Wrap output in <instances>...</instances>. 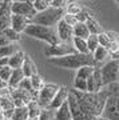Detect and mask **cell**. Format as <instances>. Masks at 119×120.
<instances>
[{
	"mask_svg": "<svg viewBox=\"0 0 119 120\" xmlns=\"http://www.w3.org/2000/svg\"><path fill=\"white\" fill-rule=\"evenodd\" d=\"M104 87L108 91V98L103 108L102 117L106 120H119V84L111 83Z\"/></svg>",
	"mask_w": 119,
	"mask_h": 120,
	"instance_id": "obj_3",
	"label": "cell"
},
{
	"mask_svg": "<svg viewBox=\"0 0 119 120\" xmlns=\"http://www.w3.org/2000/svg\"><path fill=\"white\" fill-rule=\"evenodd\" d=\"M91 16H92V15H91V12H88L87 9L83 8V9H82V11H80L79 13H78V15H76L75 17H76L78 23H86V22H87V20H88V19H90Z\"/></svg>",
	"mask_w": 119,
	"mask_h": 120,
	"instance_id": "obj_37",
	"label": "cell"
},
{
	"mask_svg": "<svg viewBox=\"0 0 119 120\" xmlns=\"http://www.w3.org/2000/svg\"><path fill=\"white\" fill-rule=\"evenodd\" d=\"M72 34L75 38H80V39H84V40L90 36L88 28L86 26V23H76L72 27Z\"/></svg>",
	"mask_w": 119,
	"mask_h": 120,
	"instance_id": "obj_20",
	"label": "cell"
},
{
	"mask_svg": "<svg viewBox=\"0 0 119 120\" xmlns=\"http://www.w3.org/2000/svg\"><path fill=\"white\" fill-rule=\"evenodd\" d=\"M68 100V99H67ZM54 120H72L71 116V111H70V105L68 101H66L64 104H62L58 109L55 111V117Z\"/></svg>",
	"mask_w": 119,
	"mask_h": 120,
	"instance_id": "obj_18",
	"label": "cell"
},
{
	"mask_svg": "<svg viewBox=\"0 0 119 120\" xmlns=\"http://www.w3.org/2000/svg\"><path fill=\"white\" fill-rule=\"evenodd\" d=\"M3 120H7V119H3Z\"/></svg>",
	"mask_w": 119,
	"mask_h": 120,
	"instance_id": "obj_56",
	"label": "cell"
},
{
	"mask_svg": "<svg viewBox=\"0 0 119 120\" xmlns=\"http://www.w3.org/2000/svg\"><path fill=\"white\" fill-rule=\"evenodd\" d=\"M54 117H55V111L50 108H42L38 120H54Z\"/></svg>",
	"mask_w": 119,
	"mask_h": 120,
	"instance_id": "obj_33",
	"label": "cell"
},
{
	"mask_svg": "<svg viewBox=\"0 0 119 120\" xmlns=\"http://www.w3.org/2000/svg\"><path fill=\"white\" fill-rule=\"evenodd\" d=\"M72 1H78V0H72Z\"/></svg>",
	"mask_w": 119,
	"mask_h": 120,
	"instance_id": "obj_54",
	"label": "cell"
},
{
	"mask_svg": "<svg viewBox=\"0 0 119 120\" xmlns=\"http://www.w3.org/2000/svg\"><path fill=\"white\" fill-rule=\"evenodd\" d=\"M11 7H12V0H4L3 4L0 5V17H11Z\"/></svg>",
	"mask_w": 119,
	"mask_h": 120,
	"instance_id": "obj_29",
	"label": "cell"
},
{
	"mask_svg": "<svg viewBox=\"0 0 119 120\" xmlns=\"http://www.w3.org/2000/svg\"><path fill=\"white\" fill-rule=\"evenodd\" d=\"M74 52H75V49H74L72 44L63 43V41H59V43L52 44V45H47L44 48V55L47 57H60V56L70 55Z\"/></svg>",
	"mask_w": 119,
	"mask_h": 120,
	"instance_id": "obj_8",
	"label": "cell"
},
{
	"mask_svg": "<svg viewBox=\"0 0 119 120\" xmlns=\"http://www.w3.org/2000/svg\"><path fill=\"white\" fill-rule=\"evenodd\" d=\"M62 19H63L64 22L67 23L68 26H71V27H74V26L78 23L76 17L74 16V15H70V13H66V12H64V15H63V17H62Z\"/></svg>",
	"mask_w": 119,
	"mask_h": 120,
	"instance_id": "obj_41",
	"label": "cell"
},
{
	"mask_svg": "<svg viewBox=\"0 0 119 120\" xmlns=\"http://www.w3.org/2000/svg\"><path fill=\"white\" fill-rule=\"evenodd\" d=\"M27 36H31L34 39H38V40H42V41H46L48 45H52V44L59 43L60 40L58 38V35L51 27H44V26H38V24H28L27 28L23 32Z\"/></svg>",
	"mask_w": 119,
	"mask_h": 120,
	"instance_id": "obj_4",
	"label": "cell"
},
{
	"mask_svg": "<svg viewBox=\"0 0 119 120\" xmlns=\"http://www.w3.org/2000/svg\"><path fill=\"white\" fill-rule=\"evenodd\" d=\"M118 84H119V68H118Z\"/></svg>",
	"mask_w": 119,
	"mask_h": 120,
	"instance_id": "obj_49",
	"label": "cell"
},
{
	"mask_svg": "<svg viewBox=\"0 0 119 120\" xmlns=\"http://www.w3.org/2000/svg\"><path fill=\"white\" fill-rule=\"evenodd\" d=\"M59 90V86L55 83H46L44 87L36 94V101L42 108H48V105L51 104L52 99L55 96V94Z\"/></svg>",
	"mask_w": 119,
	"mask_h": 120,
	"instance_id": "obj_6",
	"label": "cell"
},
{
	"mask_svg": "<svg viewBox=\"0 0 119 120\" xmlns=\"http://www.w3.org/2000/svg\"><path fill=\"white\" fill-rule=\"evenodd\" d=\"M74 90L80 91V92H87V80L75 77L74 79Z\"/></svg>",
	"mask_w": 119,
	"mask_h": 120,
	"instance_id": "obj_34",
	"label": "cell"
},
{
	"mask_svg": "<svg viewBox=\"0 0 119 120\" xmlns=\"http://www.w3.org/2000/svg\"><path fill=\"white\" fill-rule=\"evenodd\" d=\"M5 65H8V57H0V69Z\"/></svg>",
	"mask_w": 119,
	"mask_h": 120,
	"instance_id": "obj_45",
	"label": "cell"
},
{
	"mask_svg": "<svg viewBox=\"0 0 119 120\" xmlns=\"http://www.w3.org/2000/svg\"><path fill=\"white\" fill-rule=\"evenodd\" d=\"M21 71H23V75H24V77H31L32 75L38 73L36 64L34 63V60L31 59V56L26 55V57H24V61H23V65H21Z\"/></svg>",
	"mask_w": 119,
	"mask_h": 120,
	"instance_id": "obj_15",
	"label": "cell"
},
{
	"mask_svg": "<svg viewBox=\"0 0 119 120\" xmlns=\"http://www.w3.org/2000/svg\"><path fill=\"white\" fill-rule=\"evenodd\" d=\"M11 12H12V15H20V16L28 17V19H32V17L36 15V11L34 9L32 4H28V3H19V1H13V0H12Z\"/></svg>",
	"mask_w": 119,
	"mask_h": 120,
	"instance_id": "obj_10",
	"label": "cell"
},
{
	"mask_svg": "<svg viewBox=\"0 0 119 120\" xmlns=\"http://www.w3.org/2000/svg\"><path fill=\"white\" fill-rule=\"evenodd\" d=\"M115 1H116V3H118V5H119V0H115Z\"/></svg>",
	"mask_w": 119,
	"mask_h": 120,
	"instance_id": "obj_52",
	"label": "cell"
},
{
	"mask_svg": "<svg viewBox=\"0 0 119 120\" xmlns=\"http://www.w3.org/2000/svg\"><path fill=\"white\" fill-rule=\"evenodd\" d=\"M32 7H34V9L36 11V13H38V12H42V11L47 9L50 7V4L47 3L46 0H35L34 3H32Z\"/></svg>",
	"mask_w": 119,
	"mask_h": 120,
	"instance_id": "obj_36",
	"label": "cell"
},
{
	"mask_svg": "<svg viewBox=\"0 0 119 120\" xmlns=\"http://www.w3.org/2000/svg\"><path fill=\"white\" fill-rule=\"evenodd\" d=\"M118 68L119 60H110L100 68L103 86H108L111 83H118Z\"/></svg>",
	"mask_w": 119,
	"mask_h": 120,
	"instance_id": "obj_7",
	"label": "cell"
},
{
	"mask_svg": "<svg viewBox=\"0 0 119 120\" xmlns=\"http://www.w3.org/2000/svg\"><path fill=\"white\" fill-rule=\"evenodd\" d=\"M94 68H95V67H92V65H84V67H80L79 69H76V76L75 77H79V79H84V80H87V79L91 76Z\"/></svg>",
	"mask_w": 119,
	"mask_h": 120,
	"instance_id": "obj_27",
	"label": "cell"
},
{
	"mask_svg": "<svg viewBox=\"0 0 119 120\" xmlns=\"http://www.w3.org/2000/svg\"><path fill=\"white\" fill-rule=\"evenodd\" d=\"M48 63L54 64L59 68H67V69H79L80 67L84 65H92V67H98L95 64L91 53L83 55V53H70L66 56H60V57H48Z\"/></svg>",
	"mask_w": 119,
	"mask_h": 120,
	"instance_id": "obj_2",
	"label": "cell"
},
{
	"mask_svg": "<svg viewBox=\"0 0 119 120\" xmlns=\"http://www.w3.org/2000/svg\"><path fill=\"white\" fill-rule=\"evenodd\" d=\"M9 44L12 43L7 39V36L4 34H0V47H5V45H9Z\"/></svg>",
	"mask_w": 119,
	"mask_h": 120,
	"instance_id": "obj_44",
	"label": "cell"
},
{
	"mask_svg": "<svg viewBox=\"0 0 119 120\" xmlns=\"http://www.w3.org/2000/svg\"><path fill=\"white\" fill-rule=\"evenodd\" d=\"M103 82H102V75H100V68L95 67L91 73V76L87 79V92L88 94H96L103 88Z\"/></svg>",
	"mask_w": 119,
	"mask_h": 120,
	"instance_id": "obj_9",
	"label": "cell"
},
{
	"mask_svg": "<svg viewBox=\"0 0 119 120\" xmlns=\"http://www.w3.org/2000/svg\"><path fill=\"white\" fill-rule=\"evenodd\" d=\"M70 1H72V0H68V3H70Z\"/></svg>",
	"mask_w": 119,
	"mask_h": 120,
	"instance_id": "obj_53",
	"label": "cell"
},
{
	"mask_svg": "<svg viewBox=\"0 0 119 120\" xmlns=\"http://www.w3.org/2000/svg\"><path fill=\"white\" fill-rule=\"evenodd\" d=\"M86 43H87V48H88V52H90V53H92V52L99 47L98 35H90L88 38L86 39Z\"/></svg>",
	"mask_w": 119,
	"mask_h": 120,
	"instance_id": "obj_30",
	"label": "cell"
},
{
	"mask_svg": "<svg viewBox=\"0 0 119 120\" xmlns=\"http://www.w3.org/2000/svg\"><path fill=\"white\" fill-rule=\"evenodd\" d=\"M27 120H38V119H30V117H28V119H27Z\"/></svg>",
	"mask_w": 119,
	"mask_h": 120,
	"instance_id": "obj_51",
	"label": "cell"
},
{
	"mask_svg": "<svg viewBox=\"0 0 119 120\" xmlns=\"http://www.w3.org/2000/svg\"><path fill=\"white\" fill-rule=\"evenodd\" d=\"M27 109H28V117L30 119H38L39 115H40V111H42V107L38 104L36 99H34L27 104Z\"/></svg>",
	"mask_w": 119,
	"mask_h": 120,
	"instance_id": "obj_22",
	"label": "cell"
},
{
	"mask_svg": "<svg viewBox=\"0 0 119 120\" xmlns=\"http://www.w3.org/2000/svg\"><path fill=\"white\" fill-rule=\"evenodd\" d=\"M3 1H4V0H0V5L3 4Z\"/></svg>",
	"mask_w": 119,
	"mask_h": 120,
	"instance_id": "obj_50",
	"label": "cell"
},
{
	"mask_svg": "<svg viewBox=\"0 0 119 120\" xmlns=\"http://www.w3.org/2000/svg\"><path fill=\"white\" fill-rule=\"evenodd\" d=\"M1 34H4L5 36H7V39H8L11 43H19L21 39V34H19V32H16V31H13L11 27L9 28H7V30L4 31V32H1Z\"/></svg>",
	"mask_w": 119,
	"mask_h": 120,
	"instance_id": "obj_28",
	"label": "cell"
},
{
	"mask_svg": "<svg viewBox=\"0 0 119 120\" xmlns=\"http://www.w3.org/2000/svg\"><path fill=\"white\" fill-rule=\"evenodd\" d=\"M24 79V75H23V71L21 68L17 69H12V73H11V77L8 80V88H16L20 82Z\"/></svg>",
	"mask_w": 119,
	"mask_h": 120,
	"instance_id": "obj_19",
	"label": "cell"
},
{
	"mask_svg": "<svg viewBox=\"0 0 119 120\" xmlns=\"http://www.w3.org/2000/svg\"><path fill=\"white\" fill-rule=\"evenodd\" d=\"M110 39V41H119V34L115 31H104Z\"/></svg>",
	"mask_w": 119,
	"mask_h": 120,
	"instance_id": "obj_43",
	"label": "cell"
},
{
	"mask_svg": "<svg viewBox=\"0 0 119 120\" xmlns=\"http://www.w3.org/2000/svg\"><path fill=\"white\" fill-rule=\"evenodd\" d=\"M82 7L79 4H78V1H70L67 4V7H66V13H70V15H74V16H76L78 13L82 11Z\"/></svg>",
	"mask_w": 119,
	"mask_h": 120,
	"instance_id": "obj_32",
	"label": "cell"
},
{
	"mask_svg": "<svg viewBox=\"0 0 119 120\" xmlns=\"http://www.w3.org/2000/svg\"><path fill=\"white\" fill-rule=\"evenodd\" d=\"M86 26H87V28H88L90 35H99V34H102V32H103L102 27L99 26V23L96 22L92 16L86 22Z\"/></svg>",
	"mask_w": 119,
	"mask_h": 120,
	"instance_id": "obj_25",
	"label": "cell"
},
{
	"mask_svg": "<svg viewBox=\"0 0 119 120\" xmlns=\"http://www.w3.org/2000/svg\"><path fill=\"white\" fill-rule=\"evenodd\" d=\"M17 88H21V90H26V91H28V92H31V94L35 96V99H36V94H35L34 90H32V86H31L30 77H24V79L20 82V84L17 86Z\"/></svg>",
	"mask_w": 119,
	"mask_h": 120,
	"instance_id": "obj_35",
	"label": "cell"
},
{
	"mask_svg": "<svg viewBox=\"0 0 119 120\" xmlns=\"http://www.w3.org/2000/svg\"><path fill=\"white\" fill-rule=\"evenodd\" d=\"M68 95H70V90H68L67 87L66 86H59V90H58V92L55 94L51 104L48 105V108L52 109V111H56L62 104H64L66 101H67Z\"/></svg>",
	"mask_w": 119,
	"mask_h": 120,
	"instance_id": "obj_11",
	"label": "cell"
},
{
	"mask_svg": "<svg viewBox=\"0 0 119 120\" xmlns=\"http://www.w3.org/2000/svg\"><path fill=\"white\" fill-rule=\"evenodd\" d=\"M46 1L48 3V4H51V3H52V0H46Z\"/></svg>",
	"mask_w": 119,
	"mask_h": 120,
	"instance_id": "obj_48",
	"label": "cell"
},
{
	"mask_svg": "<svg viewBox=\"0 0 119 120\" xmlns=\"http://www.w3.org/2000/svg\"><path fill=\"white\" fill-rule=\"evenodd\" d=\"M13 1H19V3H28V4H32L35 0H13Z\"/></svg>",
	"mask_w": 119,
	"mask_h": 120,
	"instance_id": "obj_47",
	"label": "cell"
},
{
	"mask_svg": "<svg viewBox=\"0 0 119 120\" xmlns=\"http://www.w3.org/2000/svg\"><path fill=\"white\" fill-rule=\"evenodd\" d=\"M8 91H9V95H11L12 99H20L26 104H28L31 100L35 99V96L31 92H28L26 90H21V88H17V87L16 88H8Z\"/></svg>",
	"mask_w": 119,
	"mask_h": 120,
	"instance_id": "obj_14",
	"label": "cell"
},
{
	"mask_svg": "<svg viewBox=\"0 0 119 120\" xmlns=\"http://www.w3.org/2000/svg\"><path fill=\"white\" fill-rule=\"evenodd\" d=\"M11 73H12V68H9L8 65H5V67H3L0 69V79L8 83L9 77H11Z\"/></svg>",
	"mask_w": 119,
	"mask_h": 120,
	"instance_id": "obj_39",
	"label": "cell"
},
{
	"mask_svg": "<svg viewBox=\"0 0 119 120\" xmlns=\"http://www.w3.org/2000/svg\"><path fill=\"white\" fill-rule=\"evenodd\" d=\"M92 55V59H94V61H95V64L98 65L100 61H103V60L107 57V55H108V52H107V48H104V47H100L99 45L95 51L91 53Z\"/></svg>",
	"mask_w": 119,
	"mask_h": 120,
	"instance_id": "obj_26",
	"label": "cell"
},
{
	"mask_svg": "<svg viewBox=\"0 0 119 120\" xmlns=\"http://www.w3.org/2000/svg\"><path fill=\"white\" fill-rule=\"evenodd\" d=\"M0 112H1V108H0Z\"/></svg>",
	"mask_w": 119,
	"mask_h": 120,
	"instance_id": "obj_55",
	"label": "cell"
},
{
	"mask_svg": "<svg viewBox=\"0 0 119 120\" xmlns=\"http://www.w3.org/2000/svg\"><path fill=\"white\" fill-rule=\"evenodd\" d=\"M71 41H72V47H74V49H75V52H78V53H83V55L90 53L88 48H87V43H86L84 39L75 38V36H74Z\"/></svg>",
	"mask_w": 119,
	"mask_h": 120,
	"instance_id": "obj_21",
	"label": "cell"
},
{
	"mask_svg": "<svg viewBox=\"0 0 119 120\" xmlns=\"http://www.w3.org/2000/svg\"><path fill=\"white\" fill-rule=\"evenodd\" d=\"M0 108L1 111H7V109H13V100L9 95L8 88L7 90L0 91Z\"/></svg>",
	"mask_w": 119,
	"mask_h": 120,
	"instance_id": "obj_17",
	"label": "cell"
},
{
	"mask_svg": "<svg viewBox=\"0 0 119 120\" xmlns=\"http://www.w3.org/2000/svg\"><path fill=\"white\" fill-rule=\"evenodd\" d=\"M56 26H58V32H56V35H58L59 40L60 41H63V43H70V41L72 40V38H74L72 27L68 26L63 19H62Z\"/></svg>",
	"mask_w": 119,
	"mask_h": 120,
	"instance_id": "obj_12",
	"label": "cell"
},
{
	"mask_svg": "<svg viewBox=\"0 0 119 120\" xmlns=\"http://www.w3.org/2000/svg\"><path fill=\"white\" fill-rule=\"evenodd\" d=\"M11 27V17H0V34Z\"/></svg>",
	"mask_w": 119,
	"mask_h": 120,
	"instance_id": "obj_40",
	"label": "cell"
},
{
	"mask_svg": "<svg viewBox=\"0 0 119 120\" xmlns=\"http://www.w3.org/2000/svg\"><path fill=\"white\" fill-rule=\"evenodd\" d=\"M76 98L78 104L80 107L84 116H102L103 108L108 98V91L106 87L96 94H88V92H80L76 90H70Z\"/></svg>",
	"mask_w": 119,
	"mask_h": 120,
	"instance_id": "obj_1",
	"label": "cell"
},
{
	"mask_svg": "<svg viewBox=\"0 0 119 120\" xmlns=\"http://www.w3.org/2000/svg\"><path fill=\"white\" fill-rule=\"evenodd\" d=\"M27 119H28V109H27V105L13 108L11 120H27Z\"/></svg>",
	"mask_w": 119,
	"mask_h": 120,
	"instance_id": "obj_24",
	"label": "cell"
},
{
	"mask_svg": "<svg viewBox=\"0 0 119 120\" xmlns=\"http://www.w3.org/2000/svg\"><path fill=\"white\" fill-rule=\"evenodd\" d=\"M103 120H106V119H103Z\"/></svg>",
	"mask_w": 119,
	"mask_h": 120,
	"instance_id": "obj_57",
	"label": "cell"
},
{
	"mask_svg": "<svg viewBox=\"0 0 119 120\" xmlns=\"http://www.w3.org/2000/svg\"><path fill=\"white\" fill-rule=\"evenodd\" d=\"M16 51H19V49H16V45L13 43L9 45H5V47H0V57H9Z\"/></svg>",
	"mask_w": 119,
	"mask_h": 120,
	"instance_id": "obj_31",
	"label": "cell"
},
{
	"mask_svg": "<svg viewBox=\"0 0 119 120\" xmlns=\"http://www.w3.org/2000/svg\"><path fill=\"white\" fill-rule=\"evenodd\" d=\"M31 80V86H32V90H34L35 94H38L39 91L42 90L43 87H44V84H46V82H44V79H43L39 73H35V75H32V76L30 77Z\"/></svg>",
	"mask_w": 119,
	"mask_h": 120,
	"instance_id": "obj_23",
	"label": "cell"
},
{
	"mask_svg": "<svg viewBox=\"0 0 119 120\" xmlns=\"http://www.w3.org/2000/svg\"><path fill=\"white\" fill-rule=\"evenodd\" d=\"M26 55H27V53H24L23 51H16L13 55H11L8 57V67H9V68H12V69L21 68Z\"/></svg>",
	"mask_w": 119,
	"mask_h": 120,
	"instance_id": "obj_16",
	"label": "cell"
},
{
	"mask_svg": "<svg viewBox=\"0 0 119 120\" xmlns=\"http://www.w3.org/2000/svg\"><path fill=\"white\" fill-rule=\"evenodd\" d=\"M64 12H66L64 9L54 8V7L50 5L47 9L36 13V15L31 19V23H32V24H38V26L51 27L52 28V26H56V24L62 20Z\"/></svg>",
	"mask_w": 119,
	"mask_h": 120,
	"instance_id": "obj_5",
	"label": "cell"
},
{
	"mask_svg": "<svg viewBox=\"0 0 119 120\" xmlns=\"http://www.w3.org/2000/svg\"><path fill=\"white\" fill-rule=\"evenodd\" d=\"M68 4V0H52V3L50 5L54 8H59V9H66Z\"/></svg>",
	"mask_w": 119,
	"mask_h": 120,
	"instance_id": "obj_42",
	"label": "cell"
},
{
	"mask_svg": "<svg viewBox=\"0 0 119 120\" xmlns=\"http://www.w3.org/2000/svg\"><path fill=\"white\" fill-rule=\"evenodd\" d=\"M98 41H99V45H100V47H104V48H107L111 43L110 39H108V36H107V34L104 31H103L102 34L98 35Z\"/></svg>",
	"mask_w": 119,
	"mask_h": 120,
	"instance_id": "obj_38",
	"label": "cell"
},
{
	"mask_svg": "<svg viewBox=\"0 0 119 120\" xmlns=\"http://www.w3.org/2000/svg\"><path fill=\"white\" fill-rule=\"evenodd\" d=\"M28 24H31V19L28 17L20 16V15H11V28L13 31L23 34Z\"/></svg>",
	"mask_w": 119,
	"mask_h": 120,
	"instance_id": "obj_13",
	"label": "cell"
},
{
	"mask_svg": "<svg viewBox=\"0 0 119 120\" xmlns=\"http://www.w3.org/2000/svg\"><path fill=\"white\" fill-rule=\"evenodd\" d=\"M8 88V83L4 82V80H1L0 79V91H3V90H7Z\"/></svg>",
	"mask_w": 119,
	"mask_h": 120,
	"instance_id": "obj_46",
	"label": "cell"
}]
</instances>
